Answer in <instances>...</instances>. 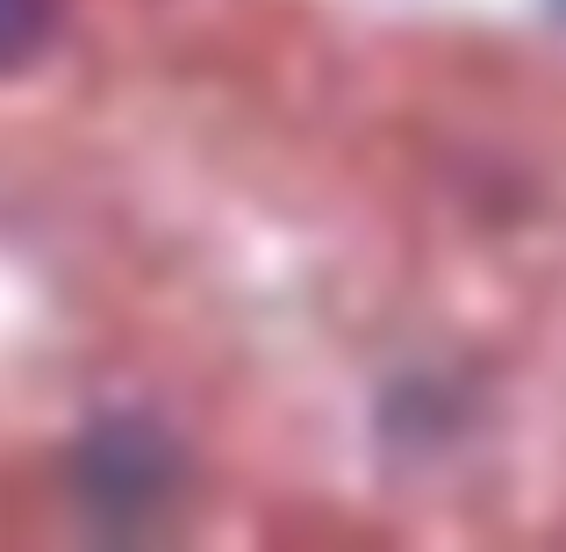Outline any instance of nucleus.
I'll return each instance as SVG.
<instances>
[{
  "label": "nucleus",
  "instance_id": "f257e3e1",
  "mask_svg": "<svg viewBox=\"0 0 566 552\" xmlns=\"http://www.w3.org/2000/svg\"><path fill=\"white\" fill-rule=\"evenodd\" d=\"M172 496V445L151 424H94L80 445V502L101 524H151L158 502Z\"/></svg>",
  "mask_w": 566,
  "mask_h": 552
},
{
  "label": "nucleus",
  "instance_id": "f03ea898",
  "mask_svg": "<svg viewBox=\"0 0 566 552\" xmlns=\"http://www.w3.org/2000/svg\"><path fill=\"white\" fill-rule=\"evenodd\" d=\"M51 22H57L51 0H0V72L29 65L51 43Z\"/></svg>",
  "mask_w": 566,
  "mask_h": 552
}]
</instances>
